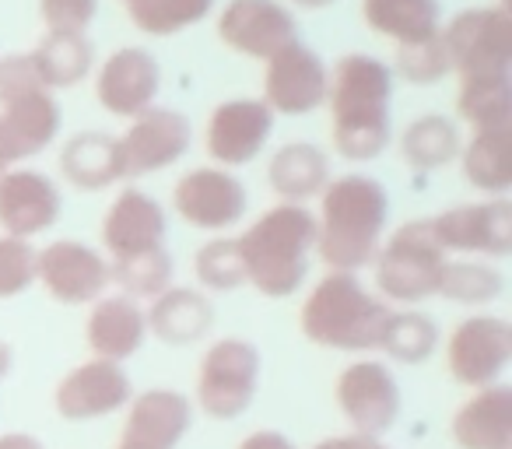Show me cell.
Returning a JSON list of instances; mask_svg holds the SVG:
<instances>
[{
	"label": "cell",
	"instance_id": "obj_1",
	"mask_svg": "<svg viewBox=\"0 0 512 449\" xmlns=\"http://www.w3.org/2000/svg\"><path fill=\"white\" fill-rule=\"evenodd\" d=\"M393 81L397 74L372 53H344L330 67V141L351 165L376 162L393 141Z\"/></svg>",
	"mask_w": 512,
	"mask_h": 449
},
{
	"label": "cell",
	"instance_id": "obj_2",
	"mask_svg": "<svg viewBox=\"0 0 512 449\" xmlns=\"http://www.w3.org/2000/svg\"><path fill=\"white\" fill-rule=\"evenodd\" d=\"M390 221V193L365 172H344L320 193L316 253L327 271L358 274L372 267Z\"/></svg>",
	"mask_w": 512,
	"mask_h": 449
},
{
	"label": "cell",
	"instance_id": "obj_3",
	"mask_svg": "<svg viewBox=\"0 0 512 449\" xmlns=\"http://www.w3.org/2000/svg\"><path fill=\"white\" fill-rule=\"evenodd\" d=\"M235 243L246 267V285L264 299H288L309 281L316 257V214L306 204L278 200Z\"/></svg>",
	"mask_w": 512,
	"mask_h": 449
},
{
	"label": "cell",
	"instance_id": "obj_4",
	"mask_svg": "<svg viewBox=\"0 0 512 449\" xmlns=\"http://www.w3.org/2000/svg\"><path fill=\"white\" fill-rule=\"evenodd\" d=\"M386 313H390V302L372 295L358 281V274L327 271L302 299L299 327L302 337L316 348L365 355V351H376Z\"/></svg>",
	"mask_w": 512,
	"mask_h": 449
},
{
	"label": "cell",
	"instance_id": "obj_5",
	"mask_svg": "<svg viewBox=\"0 0 512 449\" xmlns=\"http://www.w3.org/2000/svg\"><path fill=\"white\" fill-rule=\"evenodd\" d=\"M60 137V102L39 81L29 53L0 57V162L18 165Z\"/></svg>",
	"mask_w": 512,
	"mask_h": 449
},
{
	"label": "cell",
	"instance_id": "obj_6",
	"mask_svg": "<svg viewBox=\"0 0 512 449\" xmlns=\"http://www.w3.org/2000/svg\"><path fill=\"white\" fill-rule=\"evenodd\" d=\"M446 250L439 246L428 218H411L390 236H383L372 260L379 299L393 306H421L435 299L439 274L446 267Z\"/></svg>",
	"mask_w": 512,
	"mask_h": 449
},
{
	"label": "cell",
	"instance_id": "obj_7",
	"mask_svg": "<svg viewBox=\"0 0 512 449\" xmlns=\"http://www.w3.org/2000/svg\"><path fill=\"white\" fill-rule=\"evenodd\" d=\"M264 355L246 337H218L197 365V407L214 421H235L253 407L260 390Z\"/></svg>",
	"mask_w": 512,
	"mask_h": 449
},
{
	"label": "cell",
	"instance_id": "obj_8",
	"mask_svg": "<svg viewBox=\"0 0 512 449\" xmlns=\"http://www.w3.org/2000/svg\"><path fill=\"white\" fill-rule=\"evenodd\" d=\"M449 74L467 78H512V15L505 4L467 8L439 29Z\"/></svg>",
	"mask_w": 512,
	"mask_h": 449
},
{
	"label": "cell",
	"instance_id": "obj_9",
	"mask_svg": "<svg viewBox=\"0 0 512 449\" xmlns=\"http://www.w3.org/2000/svg\"><path fill=\"white\" fill-rule=\"evenodd\" d=\"M334 400L337 411L348 418L351 432L372 435V439L390 432L404 411L397 376L379 358H358V362L344 365L334 383Z\"/></svg>",
	"mask_w": 512,
	"mask_h": 449
},
{
	"label": "cell",
	"instance_id": "obj_10",
	"mask_svg": "<svg viewBox=\"0 0 512 449\" xmlns=\"http://www.w3.org/2000/svg\"><path fill=\"white\" fill-rule=\"evenodd\" d=\"M172 211L200 232H221L242 225L249 211V190L232 169L221 165H200L186 176L176 179L172 186Z\"/></svg>",
	"mask_w": 512,
	"mask_h": 449
},
{
	"label": "cell",
	"instance_id": "obj_11",
	"mask_svg": "<svg viewBox=\"0 0 512 449\" xmlns=\"http://www.w3.org/2000/svg\"><path fill=\"white\" fill-rule=\"evenodd\" d=\"M512 362V323L498 313H474L446 337V369L460 386L481 390L502 379Z\"/></svg>",
	"mask_w": 512,
	"mask_h": 449
},
{
	"label": "cell",
	"instance_id": "obj_12",
	"mask_svg": "<svg viewBox=\"0 0 512 449\" xmlns=\"http://www.w3.org/2000/svg\"><path fill=\"white\" fill-rule=\"evenodd\" d=\"M36 285L46 288L53 302L64 306H92L113 285L106 253L81 239H53L36 253Z\"/></svg>",
	"mask_w": 512,
	"mask_h": 449
},
{
	"label": "cell",
	"instance_id": "obj_13",
	"mask_svg": "<svg viewBox=\"0 0 512 449\" xmlns=\"http://www.w3.org/2000/svg\"><path fill=\"white\" fill-rule=\"evenodd\" d=\"M432 232L446 253H474V257L502 260L512 253V200L484 197L439 211Z\"/></svg>",
	"mask_w": 512,
	"mask_h": 449
},
{
	"label": "cell",
	"instance_id": "obj_14",
	"mask_svg": "<svg viewBox=\"0 0 512 449\" xmlns=\"http://www.w3.org/2000/svg\"><path fill=\"white\" fill-rule=\"evenodd\" d=\"M193 144V123L183 109L151 106L141 116H134L127 134L120 137L123 155V179L155 176L162 169H172Z\"/></svg>",
	"mask_w": 512,
	"mask_h": 449
},
{
	"label": "cell",
	"instance_id": "obj_15",
	"mask_svg": "<svg viewBox=\"0 0 512 449\" xmlns=\"http://www.w3.org/2000/svg\"><path fill=\"white\" fill-rule=\"evenodd\" d=\"M274 134V113L264 99H225L211 109L204 127V151L221 169L256 162Z\"/></svg>",
	"mask_w": 512,
	"mask_h": 449
},
{
	"label": "cell",
	"instance_id": "obj_16",
	"mask_svg": "<svg viewBox=\"0 0 512 449\" xmlns=\"http://www.w3.org/2000/svg\"><path fill=\"white\" fill-rule=\"evenodd\" d=\"M264 95L260 99L271 106L274 116H309L327 102V81L330 67L323 64V57L316 50H309L306 43H292L281 53H274L271 60H264Z\"/></svg>",
	"mask_w": 512,
	"mask_h": 449
},
{
	"label": "cell",
	"instance_id": "obj_17",
	"mask_svg": "<svg viewBox=\"0 0 512 449\" xmlns=\"http://www.w3.org/2000/svg\"><path fill=\"white\" fill-rule=\"evenodd\" d=\"M218 39L249 60H271L299 43V22L281 0H228L218 15Z\"/></svg>",
	"mask_w": 512,
	"mask_h": 449
},
{
	"label": "cell",
	"instance_id": "obj_18",
	"mask_svg": "<svg viewBox=\"0 0 512 449\" xmlns=\"http://www.w3.org/2000/svg\"><path fill=\"white\" fill-rule=\"evenodd\" d=\"M134 397V383H130L127 369L120 362H106V358H88V362L74 365L53 390V407L64 421H99L109 414L123 411Z\"/></svg>",
	"mask_w": 512,
	"mask_h": 449
},
{
	"label": "cell",
	"instance_id": "obj_19",
	"mask_svg": "<svg viewBox=\"0 0 512 449\" xmlns=\"http://www.w3.org/2000/svg\"><path fill=\"white\" fill-rule=\"evenodd\" d=\"M162 92V67L144 46H120L95 71V102L116 120H134Z\"/></svg>",
	"mask_w": 512,
	"mask_h": 449
},
{
	"label": "cell",
	"instance_id": "obj_20",
	"mask_svg": "<svg viewBox=\"0 0 512 449\" xmlns=\"http://www.w3.org/2000/svg\"><path fill=\"white\" fill-rule=\"evenodd\" d=\"M165 236H169V214L141 186L120 190L102 214V246L109 253V264L162 250Z\"/></svg>",
	"mask_w": 512,
	"mask_h": 449
},
{
	"label": "cell",
	"instance_id": "obj_21",
	"mask_svg": "<svg viewBox=\"0 0 512 449\" xmlns=\"http://www.w3.org/2000/svg\"><path fill=\"white\" fill-rule=\"evenodd\" d=\"M64 214L57 179L39 169H8L0 176V229L4 236L36 239L50 232Z\"/></svg>",
	"mask_w": 512,
	"mask_h": 449
},
{
	"label": "cell",
	"instance_id": "obj_22",
	"mask_svg": "<svg viewBox=\"0 0 512 449\" xmlns=\"http://www.w3.org/2000/svg\"><path fill=\"white\" fill-rule=\"evenodd\" d=\"M193 425V400L169 386L134 393L113 449H176Z\"/></svg>",
	"mask_w": 512,
	"mask_h": 449
},
{
	"label": "cell",
	"instance_id": "obj_23",
	"mask_svg": "<svg viewBox=\"0 0 512 449\" xmlns=\"http://www.w3.org/2000/svg\"><path fill=\"white\" fill-rule=\"evenodd\" d=\"M148 341V316L144 306L130 295H102L92 302L85 320V344L92 358H106V362H127Z\"/></svg>",
	"mask_w": 512,
	"mask_h": 449
},
{
	"label": "cell",
	"instance_id": "obj_24",
	"mask_svg": "<svg viewBox=\"0 0 512 449\" xmlns=\"http://www.w3.org/2000/svg\"><path fill=\"white\" fill-rule=\"evenodd\" d=\"M148 334L165 348H190L200 344L214 327V302L207 292L190 285H169L144 309Z\"/></svg>",
	"mask_w": 512,
	"mask_h": 449
},
{
	"label": "cell",
	"instance_id": "obj_25",
	"mask_svg": "<svg viewBox=\"0 0 512 449\" xmlns=\"http://www.w3.org/2000/svg\"><path fill=\"white\" fill-rule=\"evenodd\" d=\"M57 169L64 183H71L81 193L109 190L123 179L120 137L106 134V130H78L60 148Z\"/></svg>",
	"mask_w": 512,
	"mask_h": 449
},
{
	"label": "cell",
	"instance_id": "obj_26",
	"mask_svg": "<svg viewBox=\"0 0 512 449\" xmlns=\"http://www.w3.org/2000/svg\"><path fill=\"white\" fill-rule=\"evenodd\" d=\"M449 435L460 449H512V390L491 383L474 390L453 414Z\"/></svg>",
	"mask_w": 512,
	"mask_h": 449
},
{
	"label": "cell",
	"instance_id": "obj_27",
	"mask_svg": "<svg viewBox=\"0 0 512 449\" xmlns=\"http://www.w3.org/2000/svg\"><path fill=\"white\" fill-rule=\"evenodd\" d=\"M330 155L313 141H288L267 162V186L281 204H309L330 183Z\"/></svg>",
	"mask_w": 512,
	"mask_h": 449
},
{
	"label": "cell",
	"instance_id": "obj_28",
	"mask_svg": "<svg viewBox=\"0 0 512 449\" xmlns=\"http://www.w3.org/2000/svg\"><path fill=\"white\" fill-rule=\"evenodd\" d=\"M463 130L446 113H421L400 130L397 151L407 169L414 172H439L460 158Z\"/></svg>",
	"mask_w": 512,
	"mask_h": 449
},
{
	"label": "cell",
	"instance_id": "obj_29",
	"mask_svg": "<svg viewBox=\"0 0 512 449\" xmlns=\"http://www.w3.org/2000/svg\"><path fill=\"white\" fill-rule=\"evenodd\" d=\"M362 18L393 46L428 43L442 29V0H362Z\"/></svg>",
	"mask_w": 512,
	"mask_h": 449
},
{
	"label": "cell",
	"instance_id": "obj_30",
	"mask_svg": "<svg viewBox=\"0 0 512 449\" xmlns=\"http://www.w3.org/2000/svg\"><path fill=\"white\" fill-rule=\"evenodd\" d=\"M456 162L463 169V179L477 193L505 197L512 190V127L474 130L470 137H463Z\"/></svg>",
	"mask_w": 512,
	"mask_h": 449
},
{
	"label": "cell",
	"instance_id": "obj_31",
	"mask_svg": "<svg viewBox=\"0 0 512 449\" xmlns=\"http://www.w3.org/2000/svg\"><path fill=\"white\" fill-rule=\"evenodd\" d=\"M39 81L50 92L78 88L95 67V43L88 32H46L29 53Z\"/></svg>",
	"mask_w": 512,
	"mask_h": 449
},
{
	"label": "cell",
	"instance_id": "obj_32",
	"mask_svg": "<svg viewBox=\"0 0 512 449\" xmlns=\"http://www.w3.org/2000/svg\"><path fill=\"white\" fill-rule=\"evenodd\" d=\"M439 348V323L418 309H390L379 330L376 351H383L390 362L421 365Z\"/></svg>",
	"mask_w": 512,
	"mask_h": 449
},
{
	"label": "cell",
	"instance_id": "obj_33",
	"mask_svg": "<svg viewBox=\"0 0 512 449\" xmlns=\"http://www.w3.org/2000/svg\"><path fill=\"white\" fill-rule=\"evenodd\" d=\"M456 116L470 130L512 127V78H467L456 85Z\"/></svg>",
	"mask_w": 512,
	"mask_h": 449
},
{
	"label": "cell",
	"instance_id": "obj_34",
	"mask_svg": "<svg viewBox=\"0 0 512 449\" xmlns=\"http://www.w3.org/2000/svg\"><path fill=\"white\" fill-rule=\"evenodd\" d=\"M505 292V274L488 260H446L435 295L456 306H491Z\"/></svg>",
	"mask_w": 512,
	"mask_h": 449
},
{
	"label": "cell",
	"instance_id": "obj_35",
	"mask_svg": "<svg viewBox=\"0 0 512 449\" xmlns=\"http://www.w3.org/2000/svg\"><path fill=\"white\" fill-rule=\"evenodd\" d=\"M120 4L127 8L134 29L155 39L179 36L214 11V0H120Z\"/></svg>",
	"mask_w": 512,
	"mask_h": 449
},
{
	"label": "cell",
	"instance_id": "obj_36",
	"mask_svg": "<svg viewBox=\"0 0 512 449\" xmlns=\"http://www.w3.org/2000/svg\"><path fill=\"white\" fill-rule=\"evenodd\" d=\"M109 271H113V281L120 285V292L137 302H151L169 285H176V281H172L176 278V264H172V257H169V246L141 253V257L113 260Z\"/></svg>",
	"mask_w": 512,
	"mask_h": 449
},
{
	"label": "cell",
	"instance_id": "obj_37",
	"mask_svg": "<svg viewBox=\"0 0 512 449\" xmlns=\"http://www.w3.org/2000/svg\"><path fill=\"white\" fill-rule=\"evenodd\" d=\"M193 274L200 292H239L246 285V267L239 257V243L228 236H214L193 253Z\"/></svg>",
	"mask_w": 512,
	"mask_h": 449
},
{
	"label": "cell",
	"instance_id": "obj_38",
	"mask_svg": "<svg viewBox=\"0 0 512 449\" xmlns=\"http://www.w3.org/2000/svg\"><path fill=\"white\" fill-rule=\"evenodd\" d=\"M393 74H400V81L414 88L425 85H439L449 74V57L442 36L428 39V43H414V46H397V57H393Z\"/></svg>",
	"mask_w": 512,
	"mask_h": 449
},
{
	"label": "cell",
	"instance_id": "obj_39",
	"mask_svg": "<svg viewBox=\"0 0 512 449\" xmlns=\"http://www.w3.org/2000/svg\"><path fill=\"white\" fill-rule=\"evenodd\" d=\"M36 253L32 239L0 236V299H18L36 285Z\"/></svg>",
	"mask_w": 512,
	"mask_h": 449
},
{
	"label": "cell",
	"instance_id": "obj_40",
	"mask_svg": "<svg viewBox=\"0 0 512 449\" xmlns=\"http://www.w3.org/2000/svg\"><path fill=\"white\" fill-rule=\"evenodd\" d=\"M46 32H88L99 18V0H39Z\"/></svg>",
	"mask_w": 512,
	"mask_h": 449
},
{
	"label": "cell",
	"instance_id": "obj_41",
	"mask_svg": "<svg viewBox=\"0 0 512 449\" xmlns=\"http://www.w3.org/2000/svg\"><path fill=\"white\" fill-rule=\"evenodd\" d=\"M239 449H299L288 435L274 432V428H260V432H249L239 442Z\"/></svg>",
	"mask_w": 512,
	"mask_h": 449
},
{
	"label": "cell",
	"instance_id": "obj_42",
	"mask_svg": "<svg viewBox=\"0 0 512 449\" xmlns=\"http://www.w3.org/2000/svg\"><path fill=\"white\" fill-rule=\"evenodd\" d=\"M313 449H386V446L379 439H372V435L351 432V435H330V439L316 442Z\"/></svg>",
	"mask_w": 512,
	"mask_h": 449
},
{
	"label": "cell",
	"instance_id": "obj_43",
	"mask_svg": "<svg viewBox=\"0 0 512 449\" xmlns=\"http://www.w3.org/2000/svg\"><path fill=\"white\" fill-rule=\"evenodd\" d=\"M0 449H46L43 439H36V435L29 432H8L0 435Z\"/></svg>",
	"mask_w": 512,
	"mask_h": 449
},
{
	"label": "cell",
	"instance_id": "obj_44",
	"mask_svg": "<svg viewBox=\"0 0 512 449\" xmlns=\"http://www.w3.org/2000/svg\"><path fill=\"white\" fill-rule=\"evenodd\" d=\"M11 369H15V348H11V344L0 337V379H8Z\"/></svg>",
	"mask_w": 512,
	"mask_h": 449
},
{
	"label": "cell",
	"instance_id": "obj_45",
	"mask_svg": "<svg viewBox=\"0 0 512 449\" xmlns=\"http://www.w3.org/2000/svg\"><path fill=\"white\" fill-rule=\"evenodd\" d=\"M288 4H295V8H302V11H327V8H334L337 0H288Z\"/></svg>",
	"mask_w": 512,
	"mask_h": 449
},
{
	"label": "cell",
	"instance_id": "obj_46",
	"mask_svg": "<svg viewBox=\"0 0 512 449\" xmlns=\"http://www.w3.org/2000/svg\"><path fill=\"white\" fill-rule=\"evenodd\" d=\"M4 172H8V165H4V162H0V176H4Z\"/></svg>",
	"mask_w": 512,
	"mask_h": 449
}]
</instances>
